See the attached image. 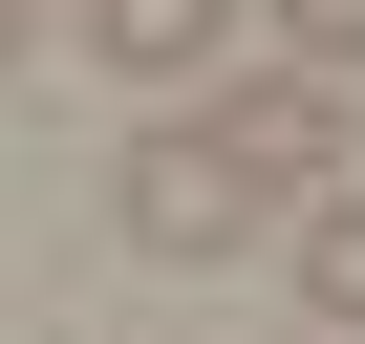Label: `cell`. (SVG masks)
Instances as JSON below:
<instances>
[{
  "mask_svg": "<svg viewBox=\"0 0 365 344\" xmlns=\"http://www.w3.org/2000/svg\"><path fill=\"white\" fill-rule=\"evenodd\" d=\"M215 44H258V0H86V65L108 86H194Z\"/></svg>",
  "mask_w": 365,
  "mask_h": 344,
  "instance_id": "cell-3",
  "label": "cell"
},
{
  "mask_svg": "<svg viewBox=\"0 0 365 344\" xmlns=\"http://www.w3.org/2000/svg\"><path fill=\"white\" fill-rule=\"evenodd\" d=\"M22 44H43V0H0V65H22Z\"/></svg>",
  "mask_w": 365,
  "mask_h": 344,
  "instance_id": "cell-6",
  "label": "cell"
},
{
  "mask_svg": "<svg viewBox=\"0 0 365 344\" xmlns=\"http://www.w3.org/2000/svg\"><path fill=\"white\" fill-rule=\"evenodd\" d=\"M108 237H129V258H237L258 194L215 172V129H129V151H108Z\"/></svg>",
  "mask_w": 365,
  "mask_h": 344,
  "instance_id": "cell-2",
  "label": "cell"
},
{
  "mask_svg": "<svg viewBox=\"0 0 365 344\" xmlns=\"http://www.w3.org/2000/svg\"><path fill=\"white\" fill-rule=\"evenodd\" d=\"M215 172H237L258 216H279V194H301V216L365 194V172H344V86H322V65H237V86H215Z\"/></svg>",
  "mask_w": 365,
  "mask_h": 344,
  "instance_id": "cell-1",
  "label": "cell"
},
{
  "mask_svg": "<svg viewBox=\"0 0 365 344\" xmlns=\"http://www.w3.org/2000/svg\"><path fill=\"white\" fill-rule=\"evenodd\" d=\"M279 22V65H322V86H365V0H258Z\"/></svg>",
  "mask_w": 365,
  "mask_h": 344,
  "instance_id": "cell-5",
  "label": "cell"
},
{
  "mask_svg": "<svg viewBox=\"0 0 365 344\" xmlns=\"http://www.w3.org/2000/svg\"><path fill=\"white\" fill-rule=\"evenodd\" d=\"M279 344H322V323H279Z\"/></svg>",
  "mask_w": 365,
  "mask_h": 344,
  "instance_id": "cell-7",
  "label": "cell"
},
{
  "mask_svg": "<svg viewBox=\"0 0 365 344\" xmlns=\"http://www.w3.org/2000/svg\"><path fill=\"white\" fill-rule=\"evenodd\" d=\"M301 323H322V344H365V194H322V216H301Z\"/></svg>",
  "mask_w": 365,
  "mask_h": 344,
  "instance_id": "cell-4",
  "label": "cell"
}]
</instances>
